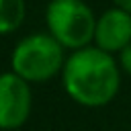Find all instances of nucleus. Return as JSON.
<instances>
[{
  "label": "nucleus",
  "instance_id": "6e6552de",
  "mask_svg": "<svg viewBox=\"0 0 131 131\" xmlns=\"http://www.w3.org/2000/svg\"><path fill=\"white\" fill-rule=\"evenodd\" d=\"M115 4H117L119 8H123V10L131 12V0H115Z\"/></svg>",
  "mask_w": 131,
  "mask_h": 131
},
{
  "label": "nucleus",
  "instance_id": "f03ea898",
  "mask_svg": "<svg viewBox=\"0 0 131 131\" xmlns=\"http://www.w3.org/2000/svg\"><path fill=\"white\" fill-rule=\"evenodd\" d=\"M12 70L27 82H45L63 70V47L47 33L20 39L12 51Z\"/></svg>",
  "mask_w": 131,
  "mask_h": 131
},
{
  "label": "nucleus",
  "instance_id": "7ed1b4c3",
  "mask_svg": "<svg viewBox=\"0 0 131 131\" xmlns=\"http://www.w3.org/2000/svg\"><path fill=\"white\" fill-rule=\"evenodd\" d=\"M51 37L70 49H84L96 31L92 10L82 0H51L45 12Z\"/></svg>",
  "mask_w": 131,
  "mask_h": 131
},
{
  "label": "nucleus",
  "instance_id": "423d86ee",
  "mask_svg": "<svg viewBox=\"0 0 131 131\" xmlns=\"http://www.w3.org/2000/svg\"><path fill=\"white\" fill-rule=\"evenodd\" d=\"M25 18L23 0H0V35L12 33Z\"/></svg>",
  "mask_w": 131,
  "mask_h": 131
},
{
  "label": "nucleus",
  "instance_id": "0eeeda50",
  "mask_svg": "<svg viewBox=\"0 0 131 131\" xmlns=\"http://www.w3.org/2000/svg\"><path fill=\"white\" fill-rule=\"evenodd\" d=\"M121 66L127 74H131V43L121 51Z\"/></svg>",
  "mask_w": 131,
  "mask_h": 131
},
{
  "label": "nucleus",
  "instance_id": "39448f33",
  "mask_svg": "<svg viewBox=\"0 0 131 131\" xmlns=\"http://www.w3.org/2000/svg\"><path fill=\"white\" fill-rule=\"evenodd\" d=\"M96 47L113 53L123 51L131 43V12L123 8H111L96 20L94 31Z\"/></svg>",
  "mask_w": 131,
  "mask_h": 131
},
{
  "label": "nucleus",
  "instance_id": "f257e3e1",
  "mask_svg": "<svg viewBox=\"0 0 131 131\" xmlns=\"http://www.w3.org/2000/svg\"><path fill=\"white\" fill-rule=\"evenodd\" d=\"M63 88L82 106H104L119 90V68L111 53L98 47L74 51L61 70Z\"/></svg>",
  "mask_w": 131,
  "mask_h": 131
},
{
  "label": "nucleus",
  "instance_id": "20e7f679",
  "mask_svg": "<svg viewBox=\"0 0 131 131\" xmlns=\"http://www.w3.org/2000/svg\"><path fill=\"white\" fill-rule=\"evenodd\" d=\"M33 94L29 82L14 72L0 74V129L18 131L31 115Z\"/></svg>",
  "mask_w": 131,
  "mask_h": 131
}]
</instances>
